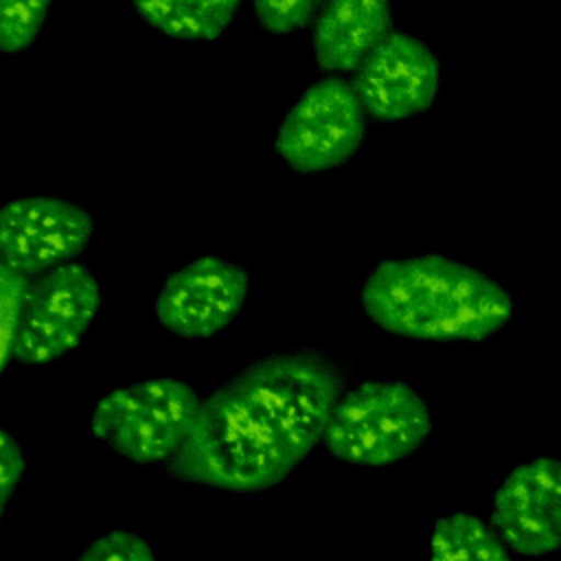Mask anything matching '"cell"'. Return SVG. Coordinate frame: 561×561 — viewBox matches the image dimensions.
Listing matches in <instances>:
<instances>
[{"mask_svg":"<svg viewBox=\"0 0 561 561\" xmlns=\"http://www.w3.org/2000/svg\"><path fill=\"white\" fill-rule=\"evenodd\" d=\"M346 381V368L322 351L265 355L199 399L184 445L164 467L210 489H270L322 443Z\"/></svg>","mask_w":561,"mask_h":561,"instance_id":"obj_1","label":"cell"},{"mask_svg":"<svg viewBox=\"0 0 561 561\" xmlns=\"http://www.w3.org/2000/svg\"><path fill=\"white\" fill-rule=\"evenodd\" d=\"M359 298L383 331L427 342H482L513 316V298L500 283L443 254L377 263Z\"/></svg>","mask_w":561,"mask_h":561,"instance_id":"obj_2","label":"cell"},{"mask_svg":"<svg viewBox=\"0 0 561 561\" xmlns=\"http://www.w3.org/2000/svg\"><path fill=\"white\" fill-rule=\"evenodd\" d=\"M432 432L425 399L405 381H362L335 401L322 443L342 462L386 467L414 454Z\"/></svg>","mask_w":561,"mask_h":561,"instance_id":"obj_3","label":"cell"},{"mask_svg":"<svg viewBox=\"0 0 561 561\" xmlns=\"http://www.w3.org/2000/svg\"><path fill=\"white\" fill-rule=\"evenodd\" d=\"M197 408L199 394L188 381L147 379L101 397L90 414V434L136 465L167 462L184 445Z\"/></svg>","mask_w":561,"mask_h":561,"instance_id":"obj_4","label":"cell"},{"mask_svg":"<svg viewBox=\"0 0 561 561\" xmlns=\"http://www.w3.org/2000/svg\"><path fill=\"white\" fill-rule=\"evenodd\" d=\"M366 114L346 79L324 77L311 83L285 114L274 149L300 173L346 162L364 142Z\"/></svg>","mask_w":561,"mask_h":561,"instance_id":"obj_5","label":"cell"},{"mask_svg":"<svg viewBox=\"0 0 561 561\" xmlns=\"http://www.w3.org/2000/svg\"><path fill=\"white\" fill-rule=\"evenodd\" d=\"M101 309L96 276L68 263L28 280L18 320L13 357L22 364H48L81 342Z\"/></svg>","mask_w":561,"mask_h":561,"instance_id":"obj_6","label":"cell"},{"mask_svg":"<svg viewBox=\"0 0 561 561\" xmlns=\"http://www.w3.org/2000/svg\"><path fill=\"white\" fill-rule=\"evenodd\" d=\"M92 234V215L59 197H18L0 206V263L26 278L72 263Z\"/></svg>","mask_w":561,"mask_h":561,"instance_id":"obj_7","label":"cell"},{"mask_svg":"<svg viewBox=\"0 0 561 561\" xmlns=\"http://www.w3.org/2000/svg\"><path fill=\"white\" fill-rule=\"evenodd\" d=\"M348 83L366 116L403 121L434 103L440 85V64L419 37L390 31L353 70Z\"/></svg>","mask_w":561,"mask_h":561,"instance_id":"obj_8","label":"cell"},{"mask_svg":"<svg viewBox=\"0 0 561 561\" xmlns=\"http://www.w3.org/2000/svg\"><path fill=\"white\" fill-rule=\"evenodd\" d=\"M248 272L219 256L173 270L156 294V320L180 337H210L226 329L248 296Z\"/></svg>","mask_w":561,"mask_h":561,"instance_id":"obj_9","label":"cell"},{"mask_svg":"<svg viewBox=\"0 0 561 561\" xmlns=\"http://www.w3.org/2000/svg\"><path fill=\"white\" fill-rule=\"evenodd\" d=\"M491 528L519 557H543L561 543V467L539 456L515 467L493 497Z\"/></svg>","mask_w":561,"mask_h":561,"instance_id":"obj_10","label":"cell"},{"mask_svg":"<svg viewBox=\"0 0 561 561\" xmlns=\"http://www.w3.org/2000/svg\"><path fill=\"white\" fill-rule=\"evenodd\" d=\"M390 31L392 7L388 2L329 0L313 15V57L322 70H355Z\"/></svg>","mask_w":561,"mask_h":561,"instance_id":"obj_11","label":"cell"},{"mask_svg":"<svg viewBox=\"0 0 561 561\" xmlns=\"http://www.w3.org/2000/svg\"><path fill=\"white\" fill-rule=\"evenodd\" d=\"M138 15L178 39H217L241 9L239 0H134Z\"/></svg>","mask_w":561,"mask_h":561,"instance_id":"obj_12","label":"cell"},{"mask_svg":"<svg viewBox=\"0 0 561 561\" xmlns=\"http://www.w3.org/2000/svg\"><path fill=\"white\" fill-rule=\"evenodd\" d=\"M430 561H511V554L486 522L451 513L434 524Z\"/></svg>","mask_w":561,"mask_h":561,"instance_id":"obj_13","label":"cell"},{"mask_svg":"<svg viewBox=\"0 0 561 561\" xmlns=\"http://www.w3.org/2000/svg\"><path fill=\"white\" fill-rule=\"evenodd\" d=\"M48 9L46 0H0V50L28 48L44 28Z\"/></svg>","mask_w":561,"mask_h":561,"instance_id":"obj_14","label":"cell"},{"mask_svg":"<svg viewBox=\"0 0 561 561\" xmlns=\"http://www.w3.org/2000/svg\"><path fill=\"white\" fill-rule=\"evenodd\" d=\"M26 289L28 278L0 263V373L13 355L15 331Z\"/></svg>","mask_w":561,"mask_h":561,"instance_id":"obj_15","label":"cell"},{"mask_svg":"<svg viewBox=\"0 0 561 561\" xmlns=\"http://www.w3.org/2000/svg\"><path fill=\"white\" fill-rule=\"evenodd\" d=\"M318 7L320 4L313 0H256L254 15L259 24L272 33H291L305 28Z\"/></svg>","mask_w":561,"mask_h":561,"instance_id":"obj_16","label":"cell"},{"mask_svg":"<svg viewBox=\"0 0 561 561\" xmlns=\"http://www.w3.org/2000/svg\"><path fill=\"white\" fill-rule=\"evenodd\" d=\"M77 561H156V557L140 535L110 530L94 539Z\"/></svg>","mask_w":561,"mask_h":561,"instance_id":"obj_17","label":"cell"},{"mask_svg":"<svg viewBox=\"0 0 561 561\" xmlns=\"http://www.w3.org/2000/svg\"><path fill=\"white\" fill-rule=\"evenodd\" d=\"M26 471V460L18 440L0 427V515L11 500L13 491L20 486Z\"/></svg>","mask_w":561,"mask_h":561,"instance_id":"obj_18","label":"cell"}]
</instances>
